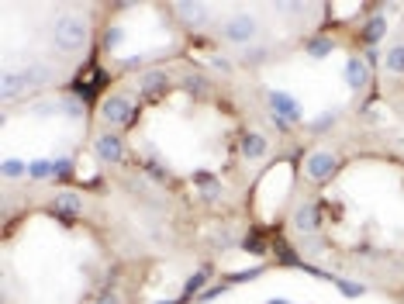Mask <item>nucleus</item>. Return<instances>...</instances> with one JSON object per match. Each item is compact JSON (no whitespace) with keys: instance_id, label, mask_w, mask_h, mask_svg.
Listing matches in <instances>:
<instances>
[{"instance_id":"f257e3e1","label":"nucleus","mask_w":404,"mask_h":304,"mask_svg":"<svg viewBox=\"0 0 404 304\" xmlns=\"http://www.w3.org/2000/svg\"><path fill=\"white\" fill-rule=\"evenodd\" d=\"M90 39V28H86V21L77 18V14H63L56 25H52V42L59 52H77L83 48Z\"/></svg>"},{"instance_id":"f03ea898","label":"nucleus","mask_w":404,"mask_h":304,"mask_svg":"<svg viewBox=\"0 0 404 304\" xmlns=\"http://www.w3.org/2000/svg\"><path fill=\"white\" fill-rule=\"evenodd\" d=\"M100 118L107 125H115V128H128L135 121V104L124 93H111V97L100 100Z\"/></svg>"},{"instance_id":"7ed1b4c3","label":"nucleus","mask_w":404,"mask_h":304,"mask_svg":"<svg viewBox=\"0 0 404 304\" xmlns=\"http://www.w3.org/2000/svg\"><path fill=\"white\" fill-rule=\"evenodd\" d=\"M45 80H48V70H45V66H32V70H21V73H4V97L11 100L18 90L39 87Z\"/></svg>"},{"instance_id":"20e7f679","label":"nucleus","mask_w":404,"mask_h":304,"mask_svg":"<svg viewBox=\"0 0 404 304\" xmlns=\"http://www.w3.org/2000/svg\"><path fill=\"white\" fill-rule=\"evenodd\" d=\"M266 100H270V111L277 114L280 128H287V121H301V104H297L290 93H283V90H273Z\"/></svg>"},{"instance_id":"39448f33","label":"nucleus","mask_w":404,"mask_h":304,"mask_svg":"<svg viewBox=\"0 0 404 304\" xmlns=\"http://www.w3.org/2000/svg\"><path fill=\"white\" fill-rule=\"evenodd\" d=\"M225 39L235 45H245L256 39V18L252 14H232L228 21H225Z\"/></svg>"},{"instance_id":"423d86ee","label":"nucleus","mask_w":404,"mask_h":304,"mask_svg":"<svg viewBox=\"0 0 404 304\" xmlns=\"http://www.w3.org/2000/svg\"><path fill=\"white\" fill-rule=\"evenodd\" d=\"M304 170H308V176H311L315 183H325L328 176L339 170V159H335V152H328V149H318V152H311V156H308Z\"/></svg>"},{"instance_id":"0eeeda50","label":"nucleus","mask_w":404,"mask_h":304,"mask_svg":"<svg viewBox=\"0 0 404 304\" xmlns=\"http://www.w3.org/2000/svg\"><path fill=\"white\" fill-rule=\"evenodd\" d=\"M48 208H52V215L66 218V221H73V218H80V211H83L80 194H73V190H63V194H56Z\"/></svg>"},{"instance_id":"6e6552de","label":"nucleus","mask_w":404,"mask_h":304,"mask_svg":"<svg viewBox=\"0 0 404 304\" xmlns=\"http://www.w3.org/2000/svg\"><path fill=\"white\" fill-rule=\"evenodd\" d=\"M93 152L100 156V159H107V163H122V156H124V145H122V138L118 135H100L97 142H93Z\"/></svg>"},{"instance_id":"1a4fd4ad","label":"nucleus","mask_w":404,"mask_h":304,"mask_svg":"<svg viewBox=\"0 0 404 304\" xmlns=\"http://www.w3.org/2000/svg\"><path fill=\"white\" fill-rule=\"evenodd\" d=\"M294 228H297L301 235L318 232V208H315V204H301V208L294 211Z\"/></svg>"},{"instance_id":"9d476101","label":"nucleus","mask_w":404,"mask_h":304,"mask_svg":"<svg viewBox=\"0 0 404 304\" xmlns=\"http://www.w3.org/2000/svg\"><path fill=\"white\" fill-rule=\"evenodd\" d=\"M346 84L353 90H363L366 84H370V70H366L363 59H349V62H346Z\"/></svg>"},{"instance_id":"9b49d317","label":"nucleus","mask_w":404,"mask_h":304,"mask_svg":"<svg viewBox=\"0 0 404 304\" xmlns=\"http://www.w3.org/2000/svg\"><path fill=\"white\" fill-rule=\"evenodd\" d=\"M97 84H100V70H97V66H86L80 77L73 80V90H77L80 97H90V93L97 90Z\"/></svg>"},{"instance_id":"f8f14e48","label":"nucleus","mask_w":404,"mask_h":304,"mask_svg":"<svg viewBox=\"0 0 404 304\" xmlns=\"http://www.w3.org/2000/svg\"><path fill=\"white\" fill-rule=\"evenodd\" d=\"M384 32H387V18H384V14H373L363 28V45H377L384 39Z\"/></svg>"},{"instance_id":"ddd939ff","label":"nucleus","mask_w":404,"mask_h":304,"mask_svg":"<svg viewBox=\"0 0 404 304\" xmlns=\"http://www.w3.org/2000/svg\"><path fill=\"white\" fill-rule=\"evenodd\" d=\"M263 152H266V138H263V135H256V131L242 135V156L245 159H259Z\"/></svg>"},{"instance_id":"4468645a","label":"nucleus","mask_w":404,"mask_h":304,"mask_svg":"<svg viewBox=\"0 0 404 304\" xmlns=\"http://www.w3.org/2000/svg\"><path fill=\"white\" fill-rule=\"evenodd\" d=\"M162 90H166V73H162V70H149V73L142 77V93H145V97H156Z\"/></svg>"},{"instance_id":"2eb2a0df","label":"nucleus","mask_w":404,"mask_h":304,"mask_svg":"<svg viewBox=\"0 0 404 304\" xmlns=\"http://www.w3.org/2000/svg\"><path fill=\"white\" fill-rule=\"evenodd\" d=\"M387 70H391V73H404V45L387 48Z\"/></svg>"},{"instance_id":"dca6fc26","label":"nucleus","mask_w":404,"mask_h":304,"mask_svg":"<svg viewBox=\"0 0 404 304\" xmlns=\"http://www.w3.org/2000/svg\"><path fill=\"white\" fill-rule=\"evenodd\" d=\"M28 170H32V166H25L21 159H4V176H7V180H14V176H25Z\"/></svg>"},{"instance_id":"f3484780","label":"nucleus","mask_w":404,"mask_h":304,"mask_svg":"<svg viewBox=\"0 0 404 304\" xmlns=\"http://www.w3.org/2000/svg\"><path fill=\"white\" fill-rule=\"evenodd\" d=\"M180 11H183V18H187V21H194V25L204 21V7H201V4H180Z\"/></svg>"},{"instance_id":"a211bd4d","label":"nucleus","mask_w":404,"mask_h":304,"mask_svg":"<svg viewBox=\"0 0 404 304\" xmlns=\"http://www.w3.org/2000/svg\"><path fill=\"white\" fill-rule=\"evenodd\" d=\"M204 280H207V273H194V277H190V280H187V287H183V301H190V294H194V291H197V287H201Z\"/></svg>"},{"instance_id":"6ab92c4d","label":"nucleus","mask_w":404,"mask_h":304,"mask_svg":"<svg viewBox=\"0 0 404 304\" xmlns=\"http://www.w3.org/2000/svg\"><path fill=\"white\" fill-rule=\"evenodd\" d=\"M308 52H311L315 59H322V55H328V52H332V42H328V39H315V42L308 45Z\"/></svg>"},{"instance_id":"aec40b11","label":"nucleus","mask_w":404,"mask_h":304,"mask_svg":"<svg viewBox=\"0 0 404 304\" xmlns=\"http://www.w3.org/2000/svg\"><path fill=\"white\" fill-rule=\"evenodd\" d=\"M90 304H122V294L107 287V291H100V294H97V298H93Z\"/></svg>"},{"instance_id":"412c9836","label":"nucleus","mask_w":404,"mask_h":304,"mask_svg":"<svg viewBox=\"0 0 404 304\" xmlns=\"http://www.w3.org/2000/svg\"><path fill=\"white\" fill-rule=\"evenodd\" d=\"M28 173L32 176H48V173H56V163H45V159H41V163H32Z\"/></svg>"},{"instance_id":"4be33fe9","label":"nucleus","mask_w":404,"mask_h":304,"mask_svg":"<svg viewBox=\"0 0 404 304\" xmlns=\"http://www.w3.org/2000/svg\"><path fill=\"white\" fill-rule=\"evenodd\" d=\"M122 28H107V32H104V45H107V48H115V45L122 42Z\"/></svg>"},{"instance_id":"5701e85b","label":"nucleus","mask_w":404,"mask_h":304,"mask_svg":"<svg viewBox=\"0 0 404 304\" xmlns=\"http://www.w3.org/2000/svg\"><path fill=\"white\" fill-rule=\"evenodd\" d=\"M332 121H335V114H318L311 128H315V131H325V128H328V125H332Z\"/></svg>"},{"instance_id":"b1692460","label":"nucleus","mask_w":404,"mask_h":304,"mask_svg":"<svg viewBox=\"0 0 404 304\" xmlns=\"http://www.w3.org/2000/svg\"><path fill=\"white\" fill-rule=\"evenodd\" d=\"M211 66H214L218 73H232V62H228V59H221V55H214V59H211Z\"/></svg>"},{"instance_id":"393cba45","label":"nucleus","mask_w":404,"mask_h":304,"mask_svg":"<svg viewBox=\"0 0 404 304\" xmlns=\"http://www.w3.org/2000/svg\"><path fill=\"white\" fill-rule=\"evenodd\" d=\"M339 287H342V294H346V298H356V294H363V287H360V284H339Z\"/></svg>"},{"instance_id":"a878e982","label":"nucleus","mask_w":404,"mask_h":304,"mask_svg":"<svg viewBox=\"0 0 404 304\" xmlns=\"http://www.w3.org/2000/svg\"><path fill=\"white\" fill-rule=\"evenodd\" d=\"M221 291H225V287H221V284H218V287H207V291H204V294H201V301H211V298H218V294H221Z\"/></svg>"},{"instance_id":"bb28decb","label":"nucleus","mask_w":404,"mask_h":304,"mask_svg":"<svg viewBox=\"0 0 404 304\" xmlns=\"http://www.w3.org/2000/svg\"><path fill=\"white\" fill-rule=\"evenodd\" d=\"M159 304H183V298H176V301H159Z\"/></svg>"},{"instance_id":"cd10ccee","label":"nucleus","mask_w":404,"mask_h":304,"mask_svg":"<svg viewBox=\"0 0 404 304\" xmlns=\"http://www.w3.org/2000/svg\"><path fill=\"white\" fill-rule=\"evenodd\" d=\"M270 304H283V301H270Z\"/></svg>"}]
</instances>
